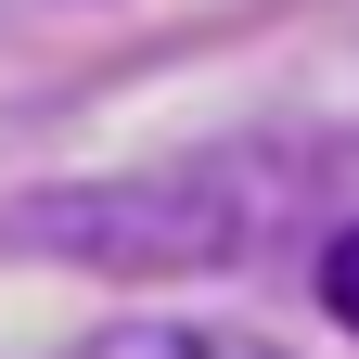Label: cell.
<instances>
[{
  "instance_id": "1",
  "label": "cell",
  "mask_w": 359,
  "mask_h": 359,
  "mask_svg": "<svg viewBox=\"0 0 359 359\" xmlns=\"http://www.w3.org/2000/svg\"><path fill=\"white\" fill-rule=\"evenodd\" d=\"M283 193H295L283 154H180L128 180H65V193L0 205V257H65L103 283H193V269H244Z\"/></svg>"
},
{
  "instance_id": "2",
  "label": "cell",
  "mask_w": 359,
  "mask_h": 359,
  "mask_svg": "<svg viewBox=\"0 0 359 359\" xmlns=\"http://www.w3.org/2000/svg\"><path fill=\"white\" fill-rule=\"evenodd\" d=\"M65 359H295V346H269L244 321H103V334H77Z\"/></svg>"
},
{
  "instance_id": "3",
  "label": "cell",
  "mask_w": 359,
  "mask_h": 359,
  "mask_svg": "<svg viewBox=\"0 0 359 359\" xmlns=\"http://www.w3.org/2000/svg\"><path fill=\"white\" fill-rule=\"evenodd\" d=\"M321 308L359 334V218H334V244H321Z\"/></svg>"
}]
</instances>
